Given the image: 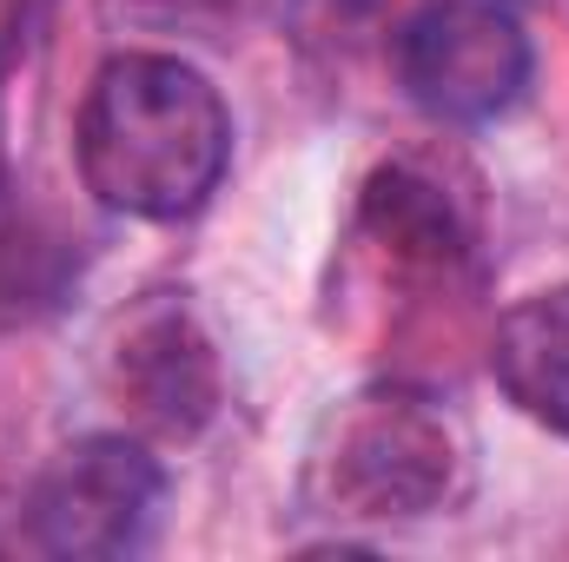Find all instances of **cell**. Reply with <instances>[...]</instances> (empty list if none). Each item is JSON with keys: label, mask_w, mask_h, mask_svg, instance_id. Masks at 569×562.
I'll return each mask as SVG.
<instances>
[{"label": "cell", "mask_w": 569, "mask_h": 562, "mask_svg": "<svg viewBox=\"0 0 569 562\" xmlns=\"http://www.w3.org/2000/svg\"><path fill=\"white\" fill-rule=\"evenodd\" d=\"M73 159L107 212L192 219L232 165V113L192 60L113 53L80 100Z\"/></svg>", "instance_id": "obj_1"}, {"label": "cell", "mask_w": 569, "mask_h": 562, "mask_svg": "<svg viewBox=\"0 0 569 562\" xmlns=\"http://www.w3.org/2000/svg\"><path fill=\"white\" fill-rule=\"evenodd\" d=\"M463 483V430L450 411L411 391L345 398L311 450V496L331 516L398 523L443 510Z\"/></svg>", "instance_id": "obj_2"}, {"label": "cell", "mask_w": 569, "mask_h": 562, "mask_svg": "<svg viewBox=\"0 0 569 562\" xmlns=\"http://www.w3.org/2000/svg\"><path fill=\"white\" fill-rule=\"evenodd\" d=\"M530 27L517 0H425L405 20V93L443 127H490L530 87Z\"/></svg>", "instance_id": "obj_3"}, {"label": "cell", "mask_w": 569, "mask_h": 562, "mask_svg": "<svg viewBox=\"0 0 569 562\" xmlns=\"http://www.w3.org/2000/svg\"><path fill=\"white\" fill-rule=\"evenodd\" d=\"M166 503V470L133 436H80L33 483L27 523L47 556H133Z\"/></svg>", "instance_id": "obj_4"}, {"label": "cell", "mask_w": 569, "mask_h": 562, "mask_svg": "<svg viewBox=\"0 0 569 562\" xmlns=\"http://www.w3.org/2000/svg\"><path fill=\"white\" fill-rule=\"evenodd\" d=\"M120 391L133 398V411L172 436L199 430V423L219 411V364H212V344L206 331L179 311V304H159L127 324L120 338Z\"/></svg>", "instance_id": "obj_5"}, {"label": "cell", "mask_w": 569, "mask_h": 562, "mask_svg": "<svg viewBox=\"0 0 569 562\" xmlns=\"http://www.w3.org/2000/svg\"><path fill=\"white\" fill-rule=\"evenodd\" d=\"M490 378L530 423L569 436V284H543L497 318Z\"/></svg>", "instance_id": "obj_6"}, {"label": "cell", "mask_w": 569, "mask_h": 562, "mask_svg": "<svg viewBox=\"0 0 569 562\" xmlns=\"http://www.w3.org/2000/svg\"><path fill=\"white\" fill-rule=\"evenodd\" d=\"M365 225L398 252V259H418V265H450L463 232H457V212L450 199L418 179L411 165H385L371 185H365Z\"/></svg>", "instance_id": "obj_7"}]
</instances>
